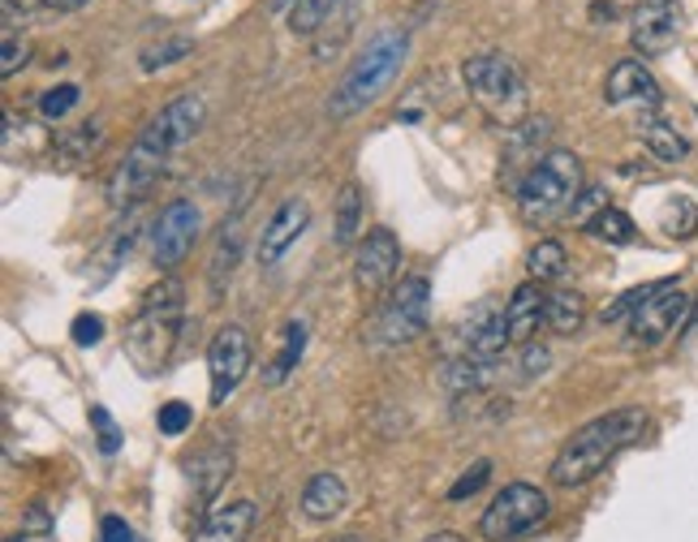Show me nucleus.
I'll return each instance as SVG.
<instances>
[{"label": "nucleus", "mask_w": 698, "mask_h": 542, "mask_svg": "<svg viewBox=\"0 0 698 542\" xmlns=\"http://www.w3.org/2000/svg\"><path fill=\"white\" fill-rule=\"evenodd\" d=\"M565 268H569V255H565V246L552 241V237H548V241H539V246L526 255V271H531V280H535V284L560 280Z\"/></svg>", "instance_id": "obj_31"}, {"label": "nucleus", "mask_w": 698, "mask_h": 542, "mask_svg": "<svg viewBox=\"0 0 698 542\" xmlns=\"http://www.w3.org/2000/svg\"><path fill=\"white\" fill-rule=\"evenodd\" d=\"M544 517H548V495H544L539 486H531V482H509V486L491 499V508L484 512L479 530H484L488 542H513V539H522V534H531Z\"/></svg>", "instance_id": "obj_6"}, {"label": "nucleus", "mask_w": 698, "mask_h": 542, "mask_svg": "<svg viewBox=\"0 0 698 542\" xmlns=\"http://www.w3.org/2000/svg\"><path fill=\"white\" fill-rule=\"evenodd\" d=\"M427 319H431V284L422 275L402 280V288L380 306L375 315V328L371 340L375 344H410L427 332Z\"/></svg>", "instance_id": "obj_7"}, {"label": "nucleus", "mask_w": 698, "mask_h": 542, "mask_svg": "<svg viewBox=\"0 0 698 542\" xmlns=\"http://www.w3.org/2000/svg\"><path fill=\"white\" fill-rule=\"evenodd\" d=\"M660 224H664V233L668 237H695L698 233V207L690 199H668L664 211H660Z\"/></svg>", "instance_id": "obj_35"}, {"label": "nucleus", "mask_w": 698, "mask_h": 542, "mask_svg": "<svg viewBox=\"0 0 698 542\" xmlns=\"http://www.w3.org/2000/svg\"><path fill=\"white\" fill-rule=\"evenodd\" d=\"M462 344H466V353H462V357L496 362V357H500V349H504V344H513V340H509V328H504V310H496L491 302H479V306H475V315H470V323H466V332H462Z\"/></svg>", "instance_id": "obj_17"}, {"label": "nucleus", "mask_w": 698, "mask_h": 542, "mask_svg": "<svg viewBox=\"0 0 698 542\" xmlns=\"http://www.w3.org/2000/svg\"><path fill=\"white\" fill-rule=\"evenodd\" d=\"M237 255H242V220L233 215L224 228H220V241H216V255H211V293L220 297L224 293V280L233 275V268H237Z\"/></svg>", "instance_id": "obj_24"}, {"label": "nucleus", "mask_w": 698, "mask_h": 542, "mask_svg": "<svg viewBox=\"0 0 698 542\" xmlns=\"http://www.w3.org/2000/svg\"><path fill=\"white\" fill-rule=\"evenodd\" d=\"M203 117H208L203 95H177L173 104H164V108H160V117H151V121L142 126V134L135 138V142L147 146L151 155H160V160L168 164V155H173V151H182L190 138L203 130Z\"/></svg>", "instance_id": "obj_8"}, {"label": "nucleus", "mask_w": 698, "mask_h": 542, "mask_svg": "<svg viewBox=\"0 0 698 542\" xmlns=\"http://www.w3.org/2000/svg\"><path fill=\"white\" fill-rule=\"evenodd\" d=\"M251 526H255V504H251V499H237V504L216 508L208 521L199 526L195 542H246Z\"/></svg>", "instance_id": "obj_20"}, {"label": "nucleus", "mask_w": 698, "mask_h": 542, "mask_svg": "<svg viewBox=\"0 0 698 542\" xmlns=\"http://www.w3.org/2000/svg\"><path fill=\"white\" fill-rule=\"evenodd\" d=\"M690 319H695V332H698V302H695V315H690Z\"/></svg>", "instance_id": "obj_47"}, {"label": "nucleus", "mask_w": 698, "mask_h": 542, "mask_svg": "<svg viewBox=\"0 0 698 542\" xmlns=\"http://www.w3.org/2000/svg\"><path fill=\"white\" fill-rule=\"evenodd\" d=\"M182 323H186V284L177 275H164L160 284L147 288L139 315L126 328V353L142 375H160L168 366Z\"/></svg>", "instance_id": "obj_2"}, {"label": "nucleus", "mask_w": 698, "mask_h": 542, "mask_svg": "<svg viewBox=\"0 0 698 542\" xmlns=\"http://www.w3.org/2000/svg\"><path fill=\"white\" fill-rule=\"evenodd\" d=\"M586 233H591L595 241H608V246H633V237H638L633 220H629L621 207H604L600 215H591Z\"/></svg>", "instance_id": "obj_27"}, {"label": "nucleus", "mask_w": 698, "mask_h": 542, "mask_svg": "<svg viewBox=\"0 0 698 542\" xmlns=\"http://www.w3.org/2000/svg\"><path fill=\"white\" fill-rule=\"evenodd\" d=\"M284 4V0H280ZM341 0H289V31L293 35H319L324 22L337 13Z\"/></svg>", "instance_id": "obj_28"}, {"label": "nucleus", "mask_w": 698, "mask_h": 542, "mask_svg": "<svg viewBox=\"0 0 698 542\" xmlns=\"http://www.w3.org/2000/svg\"><path fill=\"white\" fill-rule=\"evenodd\" d=\"M203 228V215L190 199H177L160 211L155 228H151V259L155 268H177L190 250H195V237Z\"/></svg>", "instance_id": "obj_10"}, {"label": "nucleus", "mask_w": 698, "mask_h": 542, "mask_svg": "<svg viewBox=\"0 0 698 542\" xmlns=\"http://www.w3.org/2000/svg\"><path fill=\"white\" fill-rule=\"evenodd\" d=\"M302 353H306V319H293L289 328H284V344H280L277 362L268 366V384H284L289 379V370L302 362Z\"/></svg>", "instance_id": "obj_29"}, {"label": "nucleus", "mask_w": 698, "mask_h": 542, "mask_svg": "<svg viewBox=\"0 0 698 542\" xmlns=\"http://www.w3.org/2000/svg\"><path fill=\"white\" fill-rule=\"evenodd\" d=\"M427 542H466V539H462V534H449V530H444V534H431Z\"/></svg>", "instance_id": "obj_46"}, {"label": "nucleus", "mask_w": 698, "mask_h": 542, "mask_svg": "<svg viewBox=\"0 0 698 542\" xmlns=\"http://www.w3.org/2000/svg\"><path fill=\"white\" fill-rule=\"evenodd\" d=\"M488 478H491V461H475V466H470L466 474H462L457 482H453V486H449V499H453V504L470 499L475 491H484V482H488Z\"/></svg>", "instance_id": "obj_38"}, {"label": "nucleus", "mask_w": 698, "mask_h": 542, "mask_svg": "<svg viewBox=\"0 0 698 542\" xmlns=\"http://www.w3.org/2000/svg\"><path fill=\"white\" fill-rule=\"evenodd\" d=\"M539 323H548V297H544V288L535 280H526L504 302V328H509L513 344H531L535 332H539Z\"/></svg>", "instance_id": "obj_16"}, {"label": "nucleus", "mask_w": 698, "mask_h": 542, "mask_svg": "<svg viewBox=\"0 0 698 542\" xmlns=\"http://www.w3.org/2000/svg\"><path fill=\"white\" fill-rule=\"evenodd\" d=\"M406 52H410V35H406L402 26H384V31L367 44V52L349 66V73L341 78V86L333 91L328 113H333L337 121H346L353 113H362L367 104H375V99L384 95V86L397 78Z\"/></svg>", "instance_id": "obj_3"}, {"label": "nucleus", "mask_w": 698, "mask_h": 542, "mask_svg": "<svg viewBox=\"0 0 698 542\" xmlns=\"http://www.w3.org/2000/svg\"><path fill=\"white\" fill-rule=\"evenodd\" d=\"M604 190H595V186H591V190H586V195H582V199H578V203L569 207V215H573V220H578V224H582V228H586V224H591V211H595V215H600V211H604Z\"/></svg>", "instance_id": "obj_42"}, {"label": "nucleus", "mask_w": 698, "mask_h": 542, "mask_svg": "<svg viewBox=\"0 0 698 542\" xmlns=\"http://www.w3.org/2000/svg\"><path fill=\"white\" fill-rule=\"evenodd\" d=\"M57 4H61V13H73V9H86L91 0H57Z\"/></svg>", "instance_id": "obj_45"}, {"label": "nucleus", "mask_w": 698, "mask_h": 542, "mask_svg": "<svg viewBox=\"0 0 698 542\" xmlns=\"http://www.w3.org/2000/svg\"><path fill=\"white\" fill-rule=\"evenodd\" d=\"M647 431V409L642 405H626V409H613L586 426H578L565 448L557 452L552 461V482L573 491V486H586L591 478L604 474L608 461H617L626 448H633Z\"/></svg>", "instance_id": "obj_1"}, {"label": "nucleus", "mask_w": 698, "mask_h": 542, "mask_svg": "<svg viewBox=\"0 0 698 542\" xmlns=\"http://www.w3.org/2000/svg\"><path fill=\"white\" fill-rule=\"evenodd\" d=\"M190 422H195V413H190L186 401H168V405H160V413H155V426H160L164 435H182Z\"/></svg>", "instance_id": "obj_39"}, {"label": "nucleus", "mask_w": 698, "mask_h": 542, "mask_svg": "<svg viewBox=\"0 0 698 542\" xmlns=\"http://www.w3.org/2000/svg\"><path fill=\"white\" fill-rule=\"evenodd\" d=\"M78 99H82V91L66 82V86H53V91H44L39 95V113H44V121H61L70 108H78Z\"/></svg>", "instance_id": "obj_36"}, {"label": "nucleus", "mask_w": 698, "mask_h": 542, "mask_svg": "<svg viewBox=\"0 0 698 542\" xmlns=\"http://www.w3.org/2000/svg\"><path fill=\"white\" fill-rule=\"evenodd\" d=\"M578 190H582V160L569 151H548L535 168L522 173L513 195L526 224H548L565 207L578 203Z\"/></svg>", "instance_id": "obj_4"}, {"label": "nucleus", "mask_w": 698, "mask_h": 542, "mask_svg": "<svg viewBox=\"0 0 698 542\" xmlns=\"http://www.w3.org/2000/svg\"><path fill=\"white\" fill-rule=\"evenodd\" d=\"M70 337H73V344H82V349L100 344V340H104V319H100V315H91V310H82V315L70 323Z\"/></svg>", "instance_id": "obj_41"}, {"label": "nucleus", "mask_w": 698, "mask_h": 542, "mask_svg": "<svg viewBox=\"0 0 698 542\" xmlns=\"http://www.w3.org/2000/svg\"><path fill=\"white\" fill-rule=\"evenodd\" d=\"M638 138H642V146H647L660 164H677V160L690 155V142L677 134L664 117H655V113H647V117L638 121Z\"/></svg>", "instance_id": "obj_22"}, {"label": "nucleus", "mask_w": 698, "mask_h": 542, "mask_svg": "<svg viewBox=\"0 0 698 542\" xmlns=\"http://www.w3.org/2000/svg\"><path fill=\"white\" fill-rule=\"evenodd\" d=\"M91 426H95V439H100V452L113 457L121 448V426L113 422V413L104 405H91Z\"/></svg>", "instance_id": "obj_37"}, {"label": "nucleus", "mask_w": 698, "mask_h": 542, "mask_svg": "<svg viewBox=\"0 0 698 542\" xmlns=\"http://www.w3.org/2000/svg\"><path fill=\"white\" fill-rule=\"evenodd\" d=\"M306 224H311V207L302 203V199H284L272 211V220L264 224V233H259V268H277L280 259L298 246V237L306 233Z\"/></svg>", "instance_id": "obj_14"}, {"label": "nucleus", "mask_w": 698, "mask_h": 542, "mask_svg": "<svg viewBox=\"0 0 698 542\" xmlns=\"http://www.w3.org/2000/svg\"><path fill=\"white\" fill-rule=\"evenodd\" d=\"M195 52V39L190 35H168V39H160V44H151V48H142V69L147 73H155V69L164 66H177L182 57H190Z\"/></svg>", "instance_id": "obj_34"}, {"label": "nucleus", "mask_w": 698, "mask_h": 542, "mask_svg": "<svg viewBox=\"0 0 698 542\" xmlns=\"http://www.w3.org/2000/svg\"><path fill=\"white\" fill-rule=\"evenodd\" d=\"M397 271H402V246H397V237H393L388 228H371L367 241H362L358 255H353V284H358L362 293H380V288L393 284Z\"/></svg>", "instance_id": "obj_13"}, {"label": "nucleus", "mask_w": 698, "mask_h": 542, "mask_svg": "<svg viewBox=\"0 0 698 542\" xmlns=\"http://www.w3.org/2000/svg\"><path fill=\"white\" fill-rule=\"evenodd\" d=\"M186 470H190V482H195V495L199 499H216V491L224 486V478L233 474V448L224 439H211L199 457L186 461Z\"/></svg>", "instance_id": "obj_19"}, {"label": "nucleus", "mask_w": 698, "mask_h": 542, "mask_svg": "<svg viewBox=\"0 0 698 542\" xmlns=\"http://www.w3.org/2000/svg\"><path fill=\"white\" fill-rule=\"evenodd\" d=\"M466 78V91L470 99L488 113L496 126H517L531 108V95H526V78L522 69L513 66L504 52H484V57H470L462 66Z\"/></svg>", "instance_id": "obj_5"}, {"label": "nucleus", "mask_w": 698, "mask_h": 542, "mask_svg": "<svg viewBox=\"0 0 698 542\" xmlns=\"http://www.w3.org/2000/svg\"><path fill=\"white\" fill-rule=\"evenodd\" d=\"M0 13H4V31L18 35V26H31V22H48L61 13L57 0H0Z\"/></svg>", "instance_id": "obj_32"}, {"label": "nucleus", "mask_w": 698, "mask_h": 542, "mask_svg": "<svg viewBox=\"0 0 698 542\" xmlns=\"http://www.w3.org/2000/svg\"><path fill=\"white\" fill-rule=\"evenodd\" d=\"M682 26H686L682 0H638L629 17V39L642 57H660L682 39Z\"/></svg>", "instance_id": "obj_11"}, {"label": "nucleus", "mask_w": 698, "mask_h": 542, "mask_svg": "<svg viewBox=\"0 0 698 542\" xmlns=\"http://www.w3.org/2000/svg\"><path fill=\"white\" fill-rule=\"evenodd\" d=\"M353 22H358V0H341V4H337V13L324 22V26H328V35H324V39H315V57H319V61H328V57H337V52H341V44L349 39Z\"/></svg>", "instance_id": "obj_30"}, {"label": "nucleus", "mask_w": 698, "mask_h": 542, "mask_svg": "<svg viewBox=\"0 0 698 542\" xmlns=\"http://www.w3.org/2000/svg\"><path fill=\"white\" fill-rule=\"evenodd\" d=\"M582 323H586V302H582V293L557 288V293L548 297V328L560 332V337H573Z\"/></svg>", "instance_id": "obj_25"}, {"label": "nucleus", "mask_w": 698, "mask_h": 542, "mask_svg": "<svg viewBox=\"0 0 698 542\" xmlns=\"http://www.w3.org/2000/svg\"><path fill=\"white\" fill-rule=\"evenodd\" d=\"M690 315H695V302L673 284V288H664L660 297H651L642 310H633L629 340H633L638 349H655V344H664V340L673 337Z\"/></svg>", "instance_id": "obj_12"}, {"label": "nucleus", "mask_w": 698, "mask_h": 542, "mask_svg": "<svg viewBox=\"0 0 698 542\" xmlns=\"http://www.w3.org/2000/svg\"><path fill=\"white\" fill-rule=\"evenodd\" d=\"M604 99L608 104H647V108H660V82L651 78V69L642 61H617L608 82H604Z\"/></svg>", "instance_id": "obj_18"}, {"label": "nucleus", "mask_w": 698, "mask_h": 542, "mask_svg": "<svg viewBox=\"0 0 698 542\" xmlns=\"http://www.w3.org/2000/svg\"><path fill=\"white\" fill-rule=\"evenodd\" d=\"M246 370H251V337H246V328L229 323V328H220V332L211 337V349H208L211 405H224V401L242 388Z\"/></svg>", "instance_id": "obj_9"}, {"label": "nucleus", "mask_w": 698, "mask_h": 542, "mask_svg": "<svg viewBox=\"0 0 698 542\" xmlns=\"http://www.w3.org/2000/svg\"><path fill=\"white\" fill-rule=\"evenodd\" d=\"M358 228H362V190H358V181H346V186H341V195H337V224H333V241H337V246H353Z\"/></svg>", "instance_id": "obj_26"}, {"label": "nucleus", "mask_w": 698, "mask_h": 542, "mask_svg": "<svg viewBox=\"0 0 698 542\" xmlns=\"http://www.w3.org/2000/svg\"><path fill=\"white\" fill-rule=\"evenodd\" d=\"M548 362H552V357H548V349L531 340V344H526V353H522V366H526V375H544V370H548Z\"/></svg>", "instance_id": "obj_43"}, {"label": "nucleus", "mask_w": 698, "mask_h": 542, "mask_svg": "<svg viewBox=\"0 0 698 542\" xmlns=\"http://www.w3.org/2000/svg\"><path fill=\"white\" fill-rule=\"evenodd\" d=\"M160 168H164V160H160V155H151L147 146L135 142V146L126 151V160L113 168V177H108V203L113 207L135 203L139 195L151 190V181L160 177Z\"/></svg>", "instance_id": "obj_15"}, {"label": "nucleus", "mask_w": 698, "mask_h": 542, "mask_svg": "<svg viewBox=\"0 0 698 542\" xmlns=\"http://www.w3.org/2000/svg\"><path fill=\"white\" fill-rule=\"evenodd\" d=\"M346 482L337 474H315L306 486H302V512L311 517V521H333V517H341L346 512Z\"/></svg>", "instance_id": "obj_21"}, {"label": "nucleus", "mask_w": 698, "mask_h": 542, "mask_svg": "<svg viewBox=\"0 0 698 542\" xmlns=\"http://www.w3.org/2000/svg\"><path fill=\"white\" fill-rule=\"evenodd\" d=\"M677 284V275H668V280H651V284H638V288H629V293H621L608 310H604V323H621L626 315H633V310H642L651 297H660L664 288H673Z\"/></svg>", "instance_id": "obj_33"}, {"label": "nucleus", "mask_w": 698, "mask_h": 542, "mask_svg": "<svg viewBox=\"0 0 698 542\" xmlns=\"http://www.w3.org/2000/svg\"><path fill=\"white\" fill-rule=\"evenodd\" d=\"M26 57H31V48H26L13 31H4V39H0V73H4V78H13L18 69L26 66Z\"/></svg>", "instance_id": "obj_40"}, {"label": "nucleus", "mask_w": 698, "mask_h": 542, "mask_svg": "<svg viewBox=\"0 0 698 542\" xmlns=\"http://www.w3.org/2000/svg\"><path fill=\"white\" fill-rule=\"evenodd\" d=\"M100 142H104V126L100 121H82V126H73V130L57 138L53 155H57L61 168H78V164H86L100 151Z\"/></svg>", "instance_id": "obj_23"}, {"label": "nucleus", "mask_w": 698, "mask_h": 542, "mask_svg": "<svg viewBox=\"0 0 698 542\" xmlns=\"http://www.w3.org/2000/svg\"><path fill=\"white\" fill-rule=\"evenodd\" d=\"M100 539H104V542H135V534H130V526H126L121 517H104V526H100Z\"/></svg>", "instance_id": "obj_44"}]
</instances>
